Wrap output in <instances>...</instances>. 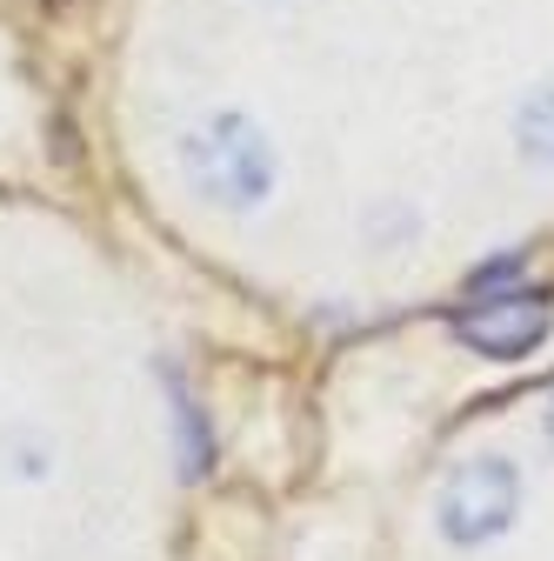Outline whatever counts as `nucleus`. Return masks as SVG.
Wrapping results in <instances>:
<instances>
[{
	"label": "nucleus",
	"mask_w": 554,
	"mask_h": 561,
	"mask_svg": "<svg viewBox=\"0 0 554 561\" xmlns=\"http://www.w3.org/2000/svg\"><path fill=\"white\" fill-rule=\"evenodd\" d=\"M181 174L215 207H261L274 194V140L247 114H215V121L187 127Z\"/></svg>",
	"instance_id": "1"
},
{
	"label": "nucleus",
	"mask_w": 554,
	"mask_h": 561,
	"mask_svg": "<svg viewBox=\"0 0 554 561\" xmlns=\"http://www.w3.org/2000/svg\"><path fill=\"white\" fill-rule=\"evenodd\" d=\"M515 515H521V474H515V461H501V455L461 461V468L441 481V502H435L441 535L461 541V548H481V541L508 535Z\"/></svg>",
	"instance_id": "2"
},
{
	"label": "nucleus",
	"mask_w": 554,
	"mask_h": 561,
	"mask_svg": "<svg viewBox=\"0 0 554 561\" xmlns=\"http://www.w3.org/2000/svg\"><path fill=\"white\" fill-rule=\"evenodd\" d=\"M547 328H554V308L541 295H481L474 308L454 314V341L474 347V355H488V362L534 355Z\"/></svg>",
	"instance_id": "3"
},
{
	"label": "nucleus",
	"mask_w": 554,
	"mask_h": 561,
	"mask_svg": "<svg viewBox=\"0 0 554 561\" xmlns=\"http://www.w3.org/2000/svg\"><path fill=\"white\" fill-rule=\"evenodd\" d=\"M515 140H521V154L554 168V88H534L515 114Z\"/></svg>",
	"instance_id": "4"
},
{
	"label": "nucleus",
	"mask_w": 554,
	"mask_h": 561,
	"mask_svg": "<svg viewBox=\"0 0 554 561\" xmlns=\"http://www.w3.org/2000/svg\"><path fill=\"white\" fill-rule=\"evenodd\" d=\"M547 442H554V401H547Z\"/></svg>",
	"instance_id": "5"
}]
</instances>
